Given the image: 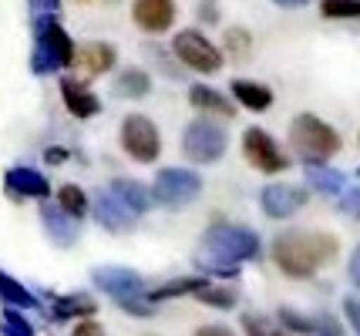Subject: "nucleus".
<instances>
[{
	"mask_svg": "<svg viewBox=\"0 0 360 336\" xmlns=\"http://www.w3.org/2000/svg\"><path fill=\"white\" fill-rule=\"evenodd\" d=\"M259 256V236L246 225H212L195 249V266L205 276L233 279L243 262Z\"/></svg>",
	"mask_w": 360,
	"mask_h": 336,
	"instance_id": "obj_1",
	"label": "nucleus"
},
{
	"mask_svg": "<svg viewBox=\"0 0 360 336\" xmlns=\"http://www.w3.org/2000/svg\"><path fill=\"white\" fill-rule=\"evenodd\" d=\"M337 249H340L337 239L327 236V232L290 229V232L276 236V242H273V262L293 279H310L314 272H320L327 262L337 259Z\"/></svg>",
	"mask_w": 360,
	"mask_h": 336,
	"instance_id": "obj_2",
	"label": "nucleus"
},
{
	"mask_svg": "<svg viewBox=\"0 0 360 336\" xmlns=\"http://www.w3.org/2000/svg\"><path fill=\"white\" fill-rule=\"evenodd\" d=\"M91 283L101 293H108L128 316H141V320L155 316V303L145 300L148 289H145V279L135 269H125V266H98L91 272Z\"/></svg>",
	"mask_w": 360,
	"mask_h": 336,
	"instance_id": "obj_3",
	"label": "nucleus"
},
{
	"mask_svg": "<svg viewBox=\"0 0 360 336\" xmlns=\"http://www.w3.org/2000/svg\"><path fill=\"white\" fill-rule=\"evenodd\" d=\"M34 31H37V41H34V54H31V71L34 74H54L61 67L75 65V41L71 34L58 24L54 14H41L34 20Z\"/></svg>",
	"mask_w": 360,
	"mask_h": 336,
	"instance_id": "obj_4",
	"label": "nucleus"
},
{
	"mask_svg": "<svg viewBox=\"0 0 360 336\" xmlns=\"http://www.w3.org/2000/svg\"><path fill=\"white\" fill-rule=\"evenodd\" d=\"M290 145L293 152H300L303 161H327L330 155L340 152V135L330 128L323 118L316 114H297L290 125Z\"/></svg>",
	"mask_w": 360,
	"mask_h": 336,
	"instance_id": "obj_5",
	"label": "nucleus"
},
{
	"mask_svg": "<svg viewBox=\"0 0 360 336\" xmlns=\"http://www.w3.org/2000/svg\"><path fill=\"white\" fill-rule=\"evenodd\" d=\"M226 128L216 125V121H209V118H199V121H192L182 135V152H186L188 159L195 161V165H212V161L222 159V152H226Z\"/></svg>",
	"mask_w": 360,
	"mask_h": 336,
	"instance_id": "obj_6",
	"label": "nucleus"
},
{
	"mask_svg": "<svg viewBox=\"0 0 360 336\" xmlns=\"http://www.w3.org/2000/svg\"><path fill=\"white\" fill-rule=\"evenodd\" d=\"M202 192V178L188 168H162L152 182V202H162L169 208H182Z\"/></svg>",
	"mask_w": 360,
	"mask_h": 336,
	"instance_id": "obj_7",
	"label": "nucleus"
},
{
	"mask_svg": "<svg viewBox=\"0 0 360 336\" xmlns=\"http://www.w3.org/2000/svg\"><path fill=\"white\" fill-rule=\"evenodd\" d=\"M172 51L182 65L199 71V74H216L222 67V51L199 31H179L172 41Z\"/></svg>",
	"mask_w": 360,
	"mask_h": 336,
	"instance_id": "obj_8",
	"label": "nucleus"
},
{
	"mask_svg": "<svg viewBox=\"0 0 360 336\" xmlns=\"http://www.w3.org/2000/svg\"><path fill=\"white\" fill-rule=\"evenodd\" d=\"M122 148L141 165H152L162 152V138H158V128L145 118V114H128L122 121Z\"/></svg>",
	"mask_w": 360,
	"mask_h": 336,
	"instance_id": "obj_9",
	"label": "nucleus"
},
{
	"mask_svg": "<svg viewBox=\"0 0 360 336\" xmlns=\"http://www.w3.org/2000/svg\"><path fill=\"white\" fill-rule=\"evenodd\" d=\"M243 155L263 175H280L283 168L290 165V159L280 152V145L273 142V135H266L263 128H250L243 135Z\"/></svg>",
	"mask_w": 360,
	"mask_h": 336,
	"instance_id": "obj_10",
	"label": "nucleus"
},
{
	"mask_svg": "<svg viewBox=\"0 0 360 336\" xmlns=\"http://www.w3.org/2000/svg\"><path fill=\"white\" fill-rule=\"evenodd\" d=\"M91 212H94V219H98V225L108 229V232H128L131 225L139 222V215L111 192V189H101V192L94 195Z\"/></svg>",
	"mask_w": 360,
	"mask_h": 336,
	"instance_id": "obj_11",
	"label": "nucleus"
},
{
	"mask_svg": "<svg viewBox=\"0 0 360 336\" xmlns=\"http://www.w3.org/2000/svg\"><path fill=\"white\" fill-rule=\"evenodd\" d=\"M259 202H263V212H266L269 219H290L293 212H300V208L307 206V192H303L300 185L273 182V185L263 189Z\"/></svg>",
	"mask_w": 360,
	"mask_h": 336,
	"instance_id": "obj_12",
	"label": "nucleus"
},
{
	"mask_svg": "<svg viewBox=\"0 0 360 336\" xmlns=\"http://www.w3.org/2000/svg\"><path fill=\"white\" fill-rule=\"evenodd\" d=\"M131 17H135V24L141 31L162 34L175 24V0H135Z\"/></svg>",
	"mask_w": 360,
	"mask_h": 336,
	"instance_id": "obj_13",
	"label": "nucleus"
},
{
	"mask_svg": "<svg viewBox=\"0 0 360 336\" xmlns=\"http://www.w3.org/2000/svg\"><path fill=\"white\" fill-rule=\"evenodd\" d=\"M41 222H44V232L51 236L54 246H75L78 242V219H71L61 206H41Z\"/></svg>",
	"mask_w": 360,
	"mask_h": 336,
	"instance_id": "obj_14",
	"label": "nucleus"
},
{
	"mask_svg": "<svg viewBox=\"0 0 360 336\" xmlns=\"http://www.w3.org/2000/svg\"><path fill=\"white\" fill-rule=\"evenodd\" d=\"M4 185H7V192L17 195V199H47L51 195V185H47V178L41 172H34V168H11L7 178H4Z\"/></svg>",
	"mask_w": 360,
	"mask_h": 336,
	"instance_id": "obj_15",
	"label": "nucleus"
},
{
	"mask_svg": "<svg viewBox=\"0 0 360 336\" xmlns=\"http://www.w3.org/2000/svg\"><path fill=\"white\" fill-rule=\"evenodd\" d=\"M61 95H64V108L75 114V118H94V114L101 112L98 95H94L91 88H84L81 81H75V78L61 81Z\"/></svg>",
	"mask_w": 360,
	"mask_h": 336,
	"instance_id": "obj_16",
	"label": "nucleus"
},
{
	"mask_svg": "<svg viewBox=\"0 0 360 336\" xmlns=\"http://www.w3.org/2000/svg\"><path fill=\"white\" fill-rule=\"evenodd\" d=\"M188 101H192V108H199V112L212 114V118H222V121H229L236 114V105L229 101L226 95H219L216 88H209V84H192V91H188Z\"/></svg>",
	"mask_w": 360,
	"mask_h": 336,
	"instance_id": "obj_17",
	"label": "nucleus"
},
{
	"mask_svg": "<svg viewBox=\"0 0 360 336\" xmlns=\"http://www.w3.org/2000/svg\"><path fill=\"white\" fill-rule=\"evenodd\" d=\"M115 61H118V54L105 41H91V44H84L81 51H75V65L81 71H88V74H105V71L115 67Z\"/></svg>",
	"mask_w": 360,
	"mask_h": 336,
	"instance_id": "obj_18",
	"label": "nucleus"
},
{
	"mask_svg": "<svg viewBox=\"0 0 360 336\" xmlns=\"http://www.w3.org/2000/svg\"><path fill=\"white\" fill-rule=\"evenodd\" d=\"M303 172H307V182L320 195H344L347 175L337 172V168H330L327 161H303Z\"/></svg>",
	"mask_w": 360,
	"mask_h": 336,
	"instance_id": "obj_19",
	"label": "nucleus"
},
{
	"mask_svg": "<svg viewBox=\"0 0 360 336\" xmlns=\"http://www.w3.org/2000/svg\"><path fill=\"white\" fill-rule=\"evenodd\" d=\"M98 313V303H94L88 293H71V296H54L51 300V316L54 320H71V316H91Z\"/></svg>",
	"mask_w": 360,
	"mask_h": 336,
	"instance_id": "obj_20",
	"label": "nucleus"
},
{
	"mask_svg": "<svg viewBox=\"0 0 360 336\" xmlns=\"http://www.w3.org/2000/svg\"><path fill=\"white\" fill-rule=\"evenodd\" d=\"M233 95H236V101L246 105L250 112H266L269 105H273V91H269L266 84H259V81L236 78L233 81Z\"/></svg>",
	"mask_w": 360,
	"mask_h": 336,
	"instance_id": "obj_21",
	"label": "nucleus"
},
{
	"mask_svg": "<svg viewBox=\"0 0 360 336\" xmlns=\"http://www.w3.org/2000/svg\"><path fill=\"white\" fill-rule=\"evenodd\" d=\"M111 192L118 195L135 215L152 208V192H148L145 185H139V182H131V178H115V182H111Z\"/></svg>",
	"mask_w": 360,
	"mask_h": 336,
	"instance_id": "obj_22",
	"label": "nucleus"
},
{
	"mask_svg": "<svg viewBox=\"0 0 360 336\" xmlns=\"http://www.w3.org/2000/svg\"><path fill=\"white\" fill-rule=\"evenodd\" d=\"M0 303L11 306V309H34L37 306V296L24 283H17L14 276L0 272Z\"/></svg>",
	"mask_w": 360,
	"mask_h": 336,
	"instance_id": "obj_23",
	"label": "nucleus"
},
{
	"mask_svg": "<svg viewBox=\"0 0 360 336\" xmlns=\"http://www.w3.org/2000/svg\"><path fill=\"white\" fill-rule=\"evenodd\" d=\"M152 91V78L145 74V71H139V67H128V71H122L118 74V81H115V95L118 98H145Z\"/></svg>",
	"mask_w": 360,
	"mask_h": 336,
	"instance_id": "obj_24",
	"label": "nucleus"
},
{
	"mask_svg": "<svg viewBox=\"0 0 360 336\" xmlns=\"http://www.w3.org/2000/svg\"><path fill=\"white\" fill-rule=\"evenodd\" d=\"M205 283V276H186V279H172V283H165V286L158 289H148L145 293V300L148 303H162V300H175V296H192L195 289Z\"/></svg>",
	"mask_w": 360,
	"mask_h": 336,
	"instance_id": "obj_25",
	"label": "nucleus"
},
{
	"mask_svg": "<svg viewBox=\"0 0 360 336\" xmlns=\"http://www.w3.org/2000/svg\"><path fill=\"white\" fill-rule=\"evenodd\" d=\"M199 303H205V306H216V309H233L236 303H239V293L236 289H229V286H216V283H209L205 279L202 286L192 293Z\"/></svg>",
	"mask_w": 360,
	"mask_h": 336,
	"instance_id": "obj_26",
	"label": "nucleus"
},
{
	"mask_svg": "<svg viewBox=\"0 0 360 336\" xmlns=\"http://www.w3.org/2000/svg\"><path fill=\"white\" fill-rule=\"evenodd\" d=\"M58 206H61L71 219H81V215L91 208V202H88L84 189H78V185H61V189H58Z\"/></svg>",
	"mask_w": 360,
	"mask_h": 336,
	"instance_id": "obj_27",
	"label": "nucleus"
},
{
	"mask_svg": "<svg viewBox=\"0 0 360 336\" xmlns=\"http://www.w3.org/2000/svg\"><path fill=\"white\" fill-rule=\"evenodd\" d=\"M280 323L286 333H303V336H316V316H307V313H297L290 306L280 309Z\"/></svg>",
	"mask_w": 360,
	"mask_h": 336,
	"instance_id": "obj_28",
	"label": "nucleus"
},
{
	"mask_svg": "<svg viewBox=\"0 0 360 336\" xmlns=\"http://www.w3.org/2000/svg\"><path fill=\"white\" fill-rule=\"evenodd\" d=\"M243 330H246V336H290L263 313H243Z\"/></svg>",
	"mask_w": 360,
	"mask_h": 336,
	"instance_id": "obj_29",
	"label": "nucleus"
},
{
	"mask_svg": "<svg viewBox=\"0 0 360 336\" xmlns=\"http://www.w3.org/2000/svg\"><path fill=\"white\" fill-rule=\"evenodd\" d=\"M0 333H4V336H34V326H31V320H24V313H20V309L4 306V316H0Z\"/></svg>",
	"mask_w": 360,
	"mask_h": 336,
	"instance_id": "obj_30",
	"label": "nucleus"
},
{
	"mask_svg": "<svg viewBox=\"0 0 360 336\" xmlns=\"http://www.w3.org/2000/svg\"><path fill=\"white\" fill-rule=\"evenodd\" d=\"M320 14L330 20H350L360 17V0H320Z\"/></svg>",
	"mask_w": 360,
	"mask_h": 336,
	"instance_id": "obj_31",
	"label": "nucleus"
},
{
	"mask_svg": "<svg viewBox=\"0 0 360 336\" xmlns=\"http://www.w3.org/2000/svg\"><path fill=\"white\" fill-rule=\"evenodd\" d=\"M226 44H229V51H233L236 58H243L250 51V34L243 31V27H233V31L226 34Z\"/></svg>",
	"mask_w": 360,
	"mask_h": 336,
	"instance_id": "obj_32",
	"label": "nucleus"
},
{
	"mask_svg": "<svg viewBox=\"0 0 360 336\" xmlns=\"http://www.w3.org/2000/svg\"><path fill=\"white\" fill-rule=\"evenodd\" d=\"M340 208H344L347 215L360 219V185L357 189H344V195H340Z\"/></svg>",
	"mask_w": 360,
	"mask_h": 336,
	"instance_id": "obj_33",
	"label": "nucleus"
},
{
	"mask_svg": "<svg viewBox=\"0 0 360 336\" xmlns=\"http://www.w3.org/2000/svg\"><path fill=\"white\" fill-rule=\"evenodd\" d=\"M344 313H347V320H350V326H354V333H360V296H347Z\"/></svg>",
	"mask_w": 360,
	"mask_h": 336,
	"instance_id": "obj_34",
	"label": "nucleus"
},
{
	"mask_svg": "<svg viewBox=\"0 0 360 336\" xmlns=\"http://www.w3.org/2000/svg\"><path fill=\"white\" fill-rule=\"evenodd\" d=\"M71 336H105V330H101V323H94L91 316L84 323H78L75 330H71Z\"/></svg>",
	"mask_w": 360,
	"mask_h": 336,
	"instance_id": "obj_35",
	"label": "nucleus"
},
{
	"mask_svg": "<svg viewBox=\"0 0 360 336\" xmlns=\"http://www.w3.org/2000/svg\"><path fill=\"white\" fill-rule=\"evenodd\" d=\"M316 336H344V333H340L337 320H330V316H316Z\"/></svg>",
	"mask_w": 360,
	"mask_h": 336,
	"instance_id": "obj_36",
	"label": "nucleus"
},
{
	"mask_svg": "<svg viewBox=\"0 0 360 336\" xmlns=\"http://www.w3.org/2000/svg\"><path fill=\"white\" fill-rule=\"evenodd\" d=\"M195 336H236L229 326H199Z\"/></svg>",
	"mask_w": 360,
	"mask_h": 336,
	"instance_id": "obj_37",
	"label": "nucleus"
},
{
	"mask_svg": "<svg viewBox=\"0 0 360 336\" xmlns=\"http://www.w3.org/2000/svg\"><path fill=\"white\" fill-rule=\"evenodd\" d=\"M44 159L51 161V165H61V161L68 159V152H64V148H58V145H51V148L44 152Z\"/></svg>",
	"mask_w": 360,
	"mask_h": 336,
	"instance_id": "obj_38",
	"label": "nucleus"
},
{
	"mask_svg": "<svg viewBox=\"0 0 360 336\" xmlns=\"http://www.w3.org/2000/svg\"><path fill=\"white\" fill-rule=\"evenodd\" d=\"M350 279H354V286L360 289V246L354 249V259H350Z\"/></svg>",
	"mask_w": 360,
	"mask_h": 336,
	"instance_id": "obj_39",
	"label": "nucleus"
},
{
	"mask_svg": "<svg viewBox=\"0 0 360 336\" xmlns=\"http://www.w3.org/2000/svg\"><path fill=\"white\" fill-rule=\"evenodd\" d=\"M273 4H280L286 11H293V7H303V4H310V0H273Z\"/></svg>",
	"mask_w": 360,
	"mask_h": 336,
	"instance_id": "obj_40",
	"label": "nucleus"
},
{
	"mask_svg": "<svg viewBox=\"0 0 360 336\" xmlns=\"http://www.w3.org/2000/svg\"><path fill=\"white\" fill-rule=\"evenodd\" d=\"M202 20H216V11H212V7H202Z\"/></svg>",
	"mask_w": 360,
	"mask_h": 336,
	"instance_id": "obj_41",
	"label": "nucleus"
}]
</instances>
